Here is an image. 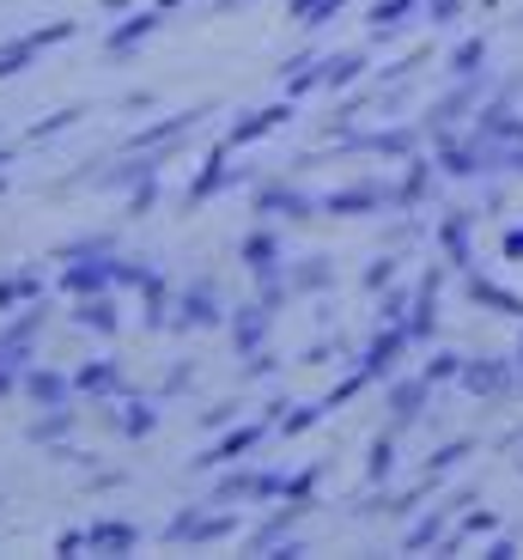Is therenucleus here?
<instances>
[{"label":"nucleus","mask_w":523,"mask_h":560,"mask_svg":"<svg viewBox=\"0 0 523 560\" xmlns=\"http://www.w3.org/2000/svg\"><path fill=\"white\" fill-rule=\"evenodd\" d=\"M231 500H255V469H243V476H226L219 488H213V505H231Z\"/></svg>","instance_id":"58836bf2"},{"label":"nucleus","mask_w":523,"mask_h":560,"mask_svg":"<svg viewBox=\"0 0 523 560\" xmlns=\"http://www.w3.org/2000/svg\"><path fill=\"white\" fill-rule=\"evenodd\" d=\"M213 323H226V293H219V280H189L183 293H177L170 329H213Z\"/></svg>","instance_id":"f03ea898"},{"label":"nucleus","mask_w":523,"mask_h":560,"mask_svg":"<svg viewBox=\"0 0 523 560\" xmlns=\"http://www.w3.org/2000/svg\"><path fill=\"white\" fill-rule=\"evenodd\" d=\"M68 433H73V408H68V402H56L49 415L37 420V427H31V439H37V445H49V439H68Z\"/></svg>","instance_id":"e433bc0d"},{"label":"nucleus","mask_w":523,"mask_h":560,"mask_svg":"<svg viewBox=\"0 0 523 560\" xmlns=\"http://www.w3.org/2000/svg\"><path fill=\"white\" fill-rule=\"evenodd\" d=\"M518 378H523V365L518 360H506V353H482V360H468L463 365V390L468 396H511L518 390Z\"/></svg>","instance_id":"0eeeda50"},{"label":"nucleus","mask_w":523,"mask_h":560,"mask_svg":"<svg viewBox=\"0 0 523 560\" xmlns=\"http://www.w3.org/2000/svg\"><path fill=\"white\" fill-rule=\"evenodd\" d=\"M13 384H25V372H19V365H13V353L0 348V396L13 390Z\"/></svg>","instance_id":"de8ad7c7"},{"label":"nucleus","mask_w":523,"mask_h":560,"mask_svg":"<svg viewBox=\"0 0 523 560\" xmlns=\"http://www.w3.org/2000/svg\"><path fill=\"white\" fill-rule=\"evenodd\" d=\"M317 85H329V56L286 61V92H293V98H305V92H317Z\"/></svg>","instance_id":"cd10ccee"},{"label":"nucleus","mask_w":523,"mask_h":560,"mask_svg":"<svg viewBox=\"0 0 523 560\" xmlns=\"http://www.w3.org/2000/svg\"><path fill=\"white\" fill-rule=\"evenodd\" d=\"M73 19H56V25H43V31H25V37H13V43H0V80H13V73H25L31 61L43 56V49H56V43H68L73 37Z\"/></svg>","instance_id":"7ed1b4c3"},{"label":"nucleus","mask_w":523,"mask_h":560,"mask_svg":"<svg viewBox=\"0 0 523 560\" xmlns=\"http://www.w3.org/2000/svg\"><path fill=\"white\" fill-rule=\"evenodd\" d=\"M274 433V420L262 415V420H243V427H226V439H213L207 451L195 457V469H226V463H238V457H250V451H262V439Z\"/></svg>","instance_id":"39448f33"},{"label":"nucleus","mask_w":523,"mask_h":560,"mask_svg":"<svg viewBox=\"0 0 523 560\" xmlns=\"http://www.w3.org/2000/svg\"><path fill=\"white\" fill-rule=\"evenodd\" d=\"M298 518H305V500H281V512H274V518H262L250 530V548H255V555H274V548L298 530Z\"/></svg>","instance_id":"f3484780"},{"label":"nucleus","mask_w":523,"mask_h":560,"mask_svg":"<svg viewBox=\"0 0 523 560\" xmlns=\"http://www.w3.org/2000/svg\"><path fill=\"white\" fill-rule=\"evenodd\" d=\"M444 524H451V505H439V512H426L420 524H414L408 536H402V542H408V555H420V548H432L444 536Z\"/></svg>","instance_id":"473e14b6"},{"label":"nucleus","mask_w":523,"mask_h":560,"mask_svg":"<svg viewBox=\"0 0 523 560\" xmlns=\"http://www.w3.org/2000/svg\"><path fill=\"white\" fill-rule=\"evenodd\" d=\"M231 530H238V518H231V512H213V500H207V505L177 512V518L165 524V542H226Z\"/></svg>","instance_id":"423d86ee"},{"label":"nucleus","mask_w":523,"mask_h":560,"mask_svg":"<svg viewBox=\"0 0 523 560\" xmlns=\"http://www.w3.org/2000/svg\"><path fill=\"white\" fill-rule=\"evenodd\" d=\"M158 13H177V7H189V0H153Z\"/></svg>","instance_id":"603ef678"},{"label":"nucleus","mask_w":523,"mask_h":560,"mask_svg":"<svg viewBox=\"0 0 523 560\" xmlns=\"http://www.w3.org/2000/svg\"><path fill=\"white\" fill-rule=\"evenodd\" d=\"M323 415H329V402H311V408H293V415L281 420V433H311V427H317V420H323Z\"/></svg>","instance_id":"a19ab883"},{"label":"nucleus","mask_w":523,"mask_h":560,"mask_svg":"<svg viewBox=\"0 0 523 560\" xmlns=\"http://www.w3.org/2000/svg\"><path fill=\"white\" fill-rule=\"evenodd\" d=\"M189 384H195V372H189V365H177V372H170V378H165V396L189 390Z\"/></svg>","instance_id":"09e8293b"},{"label":"nucleus","mask_w":523,"mask_h":560,"mask_svg":"<svg viewBox=\"0 0 523 560\" xmlns=\"http://www.w3.org/2000/svg\"><path fill=\"white\" fill-rule=\"evenodd\" d=\"M396 183H347V189H329V196H317V213H329V220H366V213H383L396 208Z\"/></svg>","instance_id":"f257e3e1"},{"label":"nucleus","mask_w":523,"mask_h":560,"mask_svg":"<svg viewBox=\"0 0 523 560\" xmlns=\"http://www.w3.org/2000/svg\"><path fill=\"white\" fill-rule=\"evenodd\" d=\"M463 19V0H426V25H456Z\"/></svg>","instance_id":"a18cd8bd"},{"label":"nucleus","mask_w":523,"mask_h":560,"mask_svg":"<svg viewBox=\"0 0 523 560\" xmlns=\"http://www.w3.org/2000/svg\"><path fill=\"white\" fill-rule=\"evenodd\" d=\"M518 365H523V341H518Z\"/></svg>","instance_id":"864d4df0"},{"label":"nucleus","mask_w":523,"mask_h":560,"mask_svg":"<svg viewBox=\"0 0 523 560\" xmlns=\"http://www.w3.org/2000/svg\"><path fill=\"white\" fill-rule=\"evenodd\" d=\"M73 122H80V110H73V104H68V110H49L37 128H31V140H49V135H61V128H73Z\"/></svg>","instance_id":"79ce46f5"},{"label":"nucleus","mask_w":523,"mask_h":560,"mask_svg":"<svg viewBox=\"0 0 523 560\" xmlns=\"http://www.w3.org/2000/svg\"><path fill=\"white\" fill-rule=\"evenodd\" d=\"M158 25H165V13H158V7H141V13H128L122 25L104 37V49H110V56H134V49H141V43L153 37Z\"/></svg>","instance_id":"dca6fc26"},{"label":"nucleus","mask_w":523,"mask_h":560,"mask_svg":"<svg viewBox=\"0 0 523 560\" xmlns=\"http://www.w3.org/2000/svg\"><path fill=\"white\" fill-rule=\"evenodd\" d=\"M366 73V49H347V56H329V85L335 92H347V85Z\"/></svg>","instance_id":"c9c22d12"},{"label":"nucleus","mask_w":523,"mask_h":560,"mask_svg":"<svg viewBox=\"0 0 523 560\" xmlns=\"http://www.w3.org/2000/svg\"><path fill=\"white\" fill-rule=\"evenodd\" d=\"M439 390V384L426 378H396L390 384V427H414V420H426V396Z\"/></svg>","instance_id":"4468645a"},{"label":"nucleus","mask_w":523,"mask_h":560,"mask_svg":"<svg viewBox=\"0 0 523 560\" xmlns=\"http://www.w3.org/2000/svg\"><path fill=\"white\" fill-rule=\"evenodd\" d=\"M255 213H269V220H311L317 201L305 189H293V183H262L255 189Z\"/></svg>","instance_id":"f8f14e48"},{"label":"nucleus","mask_w":523,"mask_h":560,"mask_svg":"<svg viewBox=\"0 0 523 560\" xmlns=\"http://www.w3.org/2000/svg\"><path fill=\"white\" fill-rule=\"evenodd\" d=\"M468 451H475V439H468V433H463V439H444V445L432 451V457H426V476H439V481H444V476L456 469V463L468 457Z\"/></svg>","instance_id":"2f4dec72"},{"label":"nucleus","mask_w":523,"mask_h":560,"mask_svg":"<svg viewBox=\"0 0 523 560\" xmlns=\"http://www.w3.org/2000/svg\"><path fill=\"white\" fill-rule=\"evenodd\" d=\"M463 299H468V305H487V311H499V317H523V293H511V287H499V280L475 275V268L463 275Z\"/></svg>","instance_id":"2eb2a0df"},{"label":"nucleus","mask_w":523,"mask_h":560,"mask_svg":"<svg viewBox=\"0 0 523 560\" xmlns=\"http://www.w3.org/2000/svg\"><path fill=\"white\" fill-rule=\"evenodd\" d=\"M122 390H128V378L116 360H92L73 372V396H122Z\"/></svg>","instance_id":"412c9836"},{"label":"nucleus","mask_w":523,"mask_h":560,"mask_svg":"<svg viewBox=\"0 0 523 560\" xmlns=\"http://www.w3.org/2000/svg\"><path fill=\"white\" fill-rule=\"evenodd\" d=\"M347 0H293V25H305V31H317V25H329V19L341 13Z\"/></svg>","instance_id":"f704fd0d"},{"label":"nucleus","mask_w":523,"mask_h":560,"mask_svg":"<svg viewBox=\"0 0 523 560\" xmlns=\"http://www.w3.org/2000/svg\"><path fill=\"white\" fill-rule=\"evenodd\" d=\"M396 457H402V427H383V433L371 439V457H366V481H371V488H383V481L396 476Z\"/></svg>","instance_id":"5701e85b"},{"label":"nucleus","mask_w":523,"mask_h":560,"mask_svg":"<svg viewBox=\"0 0 523 560\" xmlns=\"http://www.w3.org/2000/svg\"><path fill=\"white\" fill-rule=\"evenodd\" d=\"M408 341L414 348H426V341L439 336V275H420V287H414V305H408Z\"/></svg>","instance_id":"9b49d317"},{"label":"nucleus","mask_w":523,"mask_h":560,"mask_svg":"<svg viewBox=\"0 0 523 560\" xmlns=\"http://www.w3.org/2000/svg\"><path fill=\"white\" fill-rule=\"evenodd\" d=\"M158 165H165L158 153H128L116 171H98V183H104V189H134V183L158 177Z\"/></svg>","instance_id":"a878e982"},{"label":"nucleus","mask_w":523,"mask_h":560,"mask_svg":"<svg viewBox=\"0 0 523 560\" xmlns=\"http://www.w3.org/2000/svg\"><path fill=\"white\" fill-rule=\"evenodd\" d=\"M243 268L255 275V287H262V280H281V238H274L269 225L243 238Z\"/></svg>","instance_id":"6ab92c4d"},{"label":"nucleus","mask_w":523,"mask_h":560,"mask_svg":"<svg viewBox=\"0 0 523 560\" xmlns=\"http://www.w3.org/2000/svg\"><path fill=\"white\" fill-rule=\"evenodd\" d=\"M37 293H43V280L31 275V268H25V275H7V280H0V311H13V305H37Z\"/></svg>","instance_id":"7c9ffc66"},{"label":"nucleus","mask_w":523,"mask_h":560,"mask_svg":"<svg viewBox=\"0 0 523 560\" xmlns=\"http://www.w3.org/2000/svg\"><path fill=\"white\" fill-rule=\"evenodd\" d=\"M439 244H444V256H451V268L456 275H468L475 268V213H444L439 220Z\"/></svg>","instance_id":"ddd939ff"},{"label":"nucleus","mask_w":523,"mask_h":560,"mask_svg":"<svg viewBox=\"0 0 523 560\" xmlns=\"http://www.w3.org/2000/svg\"><path fill=\"white\" fill-rule=\"evenodd\" d=\"M238 408H243V402H213L207 415H201V427H207V433H219V427H238Z\"/></svg>","instance_id":"c03bdc74"},{"label":"nucleus","mask_w":523,"mask_h":560,"mask_svg":"<svg viewBox=\"0 0 523 560\" xmlns=\"http://www.w3.org/2000/svg\"><path fill=\"white\" fill-rule=\"evenodd\" d=\"M311 493H317V469H298L293 488H286V500H311Z\"/></svg>","instance_id":"49530a36"},{"label":"nucleus","mask_w":523,"mask_h":560,"mask_svg":"<svg viewBox=\"0 0 523 560\" xmlns=\"http://www.w3.org/2000/svg\"><path fill=\"white\" fill-rule=\"evenodd\" d=\"M231 177H238V171L226 165V147H219V153L195 171V183H189V208H201V201H213L219 189H231Z\"/></svg>","instance_id":"b1692460"},{"label":"nucleus","mask_w":523,"mask_h":560,"mask_svg":"<svg viewBox=\"0 0 523 560\" xmlns=\"http://www.w3.org/2000/svg\"><path fill=\"white\" fill-rule=\"evenodd\" d=\"M487 98H494V85H487L482 73H475V80H463L456 92H444V98L432 104V110H426V128H432V135H451L456 122L482 116V104H487Z\"/></svg>","instance_id":"20e7f679"},{"label":"nucleus","mask_w":523,"mask_h":560,"mask_svg":"<svg viewBox=\"0 0 523 560\" xmlns=\"http://www.w3.org/2000/svg\"><path fill=\"white\" fill-rule=\"evenodd\" d=\"M506 262H523V225H518V232H506Z\"/></svg>","instance_id":"3c124183"},{"label":"nucleus","mask_w":523,"mask_h":560,"mask_svg":"<svg viewBox=\"0 0 523 560\" xmlns=\"http://www.w3.org/2000/svg\"><path fill=\"white\" fill-rule=\"evenodd\" d=\"M463 353H451V348H439V353H432V360H426V378H432V384H456V378H463Z\"/></svg>","instance_id":"4c0bfd02"},{"label":"nucleus","mask_w":523,"mask_h":560,"mask_svg":"<svg viewBox=\"0 0 523 560\" xmlns=\"http://www.w3.org/2000/svg\"><path fill=\"white\" fill-rule=\"evenodd\" d=\"M439 171L444 177H482L487 171V140L468 128V135H439Z\"/></svg>","instance_id":"1a4fd4ad"},{"label":"nucleus","mask_w":523,"mask_h":560,"mask_svg":"<svg viewBox=\"0 0 523 560\" xmlns=\"http://www.w3.org/2000/svg\"><path fill=\"white\" fill-rule=\"evenodd\" d=\"M73 323H80V329H92V336H116V329H122V311H116V299L92 293V299H80V305H73Z\"/></svg>","instance_id":"393cba45"},{"label":"nucleus","mask_w":523,"mask_h":560,"mask_svg":"<svg viewBox=\"0 0 523 560\" xmlns=\"http://www.w3.org/2000/svg\"><path fill=\"white\" fill-rule=\"evenodd\" d=\"M432 183H439V159H408V171H402V183H396L402 208L426 201V196H432Z\"/></svg>","instance_id":"bb28decb"},{"label":"nucleus","mask_w":523,"mask_h":560,"mask_svg":"<svg viewBox=\"0 0 523 560\" xmlns=\"http://www.w3.org/2000/svg\"><path fill=\"white\" fill-rule=\"evenodd\" d=\"M110 427L122 439H146L158 427V402H146V396H122V408H110Z\"/></svg>","instance_id":"4be33fe9"},{"label":"nucleus","mask_w":523,"mask_h":560,"mask_svg":"<svg viewBox=\"0 0 523 560\" xmlns=\"http://www.w3.org/2000/svg\"><path fill=\"white\" fill-rule=\"evenodd\" d=\"M61 287H68L73 299L110 293V287H116V250H104V256H73V262L61 268Z\"/></svg>","instance_id":"6e6552de"},{"label":"nucleus","mask_w":523,"mask_h":560,"mask_svg":"<svg viewBox=\"0 0 523 560\" xmlns=\"http://www.w3.org/2000/svg\"><path fill=\"white\" fill-rule=\"evenodd\" d=\"M335 287V268L323 262V256H311L305 268H293V293H329Z\"/></svg>","instance_id":"72a5a7b5"},{"label":"nucleus","mask_w":523,"mask_h":560,"mask_svg":"<svg viewBox=\"0 0 523 560\" xmlns=\"http://www.w3.org/2000/svg\"><path fill=\"white\" fill-rule=\"evenodd\" d=\"M25 396L37 408H56L73 396V378H61V372H25Z\"/></svg>","instance_id":"c85d7f7f"},{"label":"nucleus","mask_w":523,"mask_h":560,"mask_svg":"<svg viewBox=\"0 0 523 560\" xmlns=\"http://www.w3.org/2000/svg\"><path fill=\"white\" fill-rule=\"evenodd\" d=\"M281 122H293V104H269V110H243L238 122H231L226 147H250V140H269Z\"/></svg>","instance_id":"a211bd4d"},{"label":"nucleus","mask_w":523,"mask_h":560,"mask_svg":"<svg viewBox=\"0 0 523 560\" xmlns=\"http://www.w3.org/2000/svg\"><path fill=\"white\" fill-rule=\"evenodd\" d=\"M85 548H92V555H134V548H141V530L122 524V518H98L85 530Z\"/></svg>","instance_id":"aec40b11"},{"label":"nucleus","mask_w":523,"mask_h":560,"mask_svg":"<svg viewBox=\"0 0 523 560\" xmlns=\"http://www.w3.org/2000/svg\"><path fill=\"white\" fill-rule=\"evenodd\" d=\"M80 548H85V530H61L56 555H80Z\"/></svg>","instance_id":"8fccbe9b"},{"label":"nucleus","mask_w":523,"mask_h":560,"mask_svg":"<svg viewBox=\"0 0 523 560\" xmlns=\"http://www.w3.org/2000/svg\"><path fill=\"white\" fill-rule=\"evenodd\" d=\"M482 61H487V37H463L451 49V61H444V68H451V80H475V73H482Z\"/></svg>","instance_id":"c756f323"},{"label":"nucleus","mask_w":523,"mask_h":560,"mask_svg":"<svg viewBox=\"0 0 523 560\" xmlns=\"http://www.w3.org/2000/svg\"><path fill=\"white\" fill-rule=\"evenodd\" d=\"M396 256H378V262H371V275H366V293H390V287H396Z\"/></svg>","instance_id":"ea45409f"},{"label":"nucleus","mask_w":523,"mask_h":560,"mask_svg":"<svg viewBox=\"0 0 523 560\" xmlns=\"http://www.w3.org/2000/svg\"><path fill=\"white\" fill-rule=\"evenodd\" d=\"M274 317H281V311H269L262 299H250V305H238V311H231V348H238L243 360H250V353H262V341H269Z\"/></svg>","instance_id":"9d476101"},{"label":"nucleus","mask_w":523,"mask_h":560,"mask_svg":"<svg viewBox=\"0 0 523 560\" xmlns=\"http://www.w3.org/2000/svg\"><path fill=\"white\" fill-rule=\"evenodd\" d=\"M104 250H116V238H73V244H61V262H73V256H104Z\"/></svg>","instance_id":"37998d69"}]
</instances>
